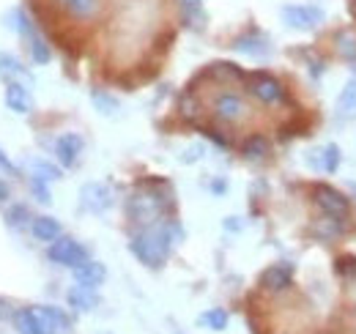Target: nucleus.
<instances>
[{
    "mask_svg": "<svg viewBox=\"0 0 356 334\" xmlns=\"http://www.w3.org/2000/svg\"><path fill=\"white\" fill-rule=\"evenodd\" d=\"M181 236L176 225L170 222H156V225H148L145 230H140L132 239V252L151 269H159L168 257L170 247L176 244V239Z\"/></svg>",
    "mask_w": 356,
    "mask_h": 334,
    "instance_id": "nucleus-1",
    "label": "nucleus"
},
{
    "mask_svg": "<svg viewBox=\"0 0 356 334\" xmlns=\"http://www.w3.org/2000/svg\"><path fill=\"white\" fill-rule=\"evenodd\" d=\"M127 214L132 216V222L137 225H156L165 214V200L156 192H134L127 200Z\"/></svg>",
    "mask_w": 356,
    "mask_h": 334,
    "instance_id": "nucleus-2",
    "label": "nucleus"
},
{
    "mask_svg": "<svg viewBox=\"0 0 356 334\" xmlns=\"http://www.w3.org/2000/svg\"><path fill=\"white\" fill-rule=\"evenodd\" d=\"M282 22L291 28V31H315L321 22H323V8L318 6H285L282 11Z\"/></svg>",
    "mask_w": 356,
    "mask_h": 334,
    "instance_id": "nucleus-3",
    "label": "nucleus"
},
{
    "mask_svg": "<svg viewBox=\"0 0 356 334\" xmlns=\"http://www.w3.org/2000/svg\"><path fill=\"white\" fill-rule=\"evenodd\" d=\"M49 260L74 269V266H80L83 260H88V252H86V247H83L80 241L66 239V236H58V239L49 244Z\"/></svg>",
    "mask_w": 356,
    "mask_h": 334,
    "instance_id": "nucleus-4",
    "label": "nucleus"
},
{
    "mask_svg": "<svg viewBox=\"0 0 356 334\" xmlns=\"http://www.w3.org/2000/svg\"><path fill=\"white\" fill-rule=\"evenodd\" d=\"M80 203H83V209L90 211V214H104V211L113 209L115 195H113V189H110L107 184L90 181V184H86V186L80 189Z\"/></svg>",
    "mask_w": 356,
    "mask_h": 334,
    "instance_id": "nucleus-5",
    "label": "nucleus"
},
{
    "mask_svg": "<svg viewBox=\"0 0 356 334\" xmlns=\"http://www.w3.org/2000/svg\"><path fill=\"white\" fill-rule=\"evenodd\" d=\"M315 203L321 206L323 214H329L332 219L348 214V198H346L343 192L332 189V186H318V189H315Z\"/></svg>",
    "mask_w": 356,
    "mask_h": 334,
    "instance_id": "nucleus-6",
    "label": "nucleus"
},
{
    "mask_svg": "<svg viewBox=\"0 0 356 334\" xmlns=\"http://www.w3.org/2000/svg\"><path fill=\"white\" fill-rule=\"evenodd\" d=\"M214 116H217L220 121H227V124L241 121V118L247 116V104H244V99L236 96V93H220L217 102H214Z\"/></svg>",
    "mask_w": 356,
    "mask_h": 334,
    "instance_id": "nucleus-7",
    "label": "nucleus"
},
{
    "mask_svg": "<svg viewBox=\"0 0 356 334\" xmlns=\"http://www.w3.org/2000/svg\"><path fill=\"white\" fill-rule=\"evenodd\" d=\"M291 283H293V266L291 263H274V266H268L266 271H264V277H261V285L274 293L291 288Z\"/></svg>",
    "mask_w": 356,
    "mask_h": 334,
    "instance_id": "nucleus-8",
    "label": "nucleus"
},
{
    "mask_svg": "<svg viewBox=\"0 0 356 334\" xmlns=\"http://www.w3.org/2000/svg\"><path fill=\"white\" fill-rule=\"evenodd\" d=\"M83 154V137L80 134H60L55 143V157L63 167H72Z\"/></svg>",
    "mask_w": 356,
    "mask_h": 334,
    "instance_id": "nucleus-9",
    "label": "nucleus"
},
{
    "mask_svg": "<svg viewBox=\"0 0 356 334\" xmlns=\"http://www.w3.org/2000/svg\"><path fill=\"white\" fill-rule=\"evenodd\" d=\"M104 277H107V269H104L102 263H96V260H83L80 266H74V280H77V285H83V288L96 291V288L104 283Z\"/></svg>",
    "mask_w": 356,
    "mask_h": 334,
    "instance_id": "nucleus-10",
    "label": "nucleus"
},
{
    "mask_svg": "<svg viewBox=\"0 0 356 334\" xmlns=\"http://www.w3.org/2000/svg\"><path fill=\"white\" fill-rule=\"evenodd\" d=\"M252 93H255L264 104H277V102H282V99H285L282 85L277 83L274 77H268V74H258V77H252Z\"/></svg>",
    "mask_w": 356,
    "mask_h": 334,
    "instance_id": "nucleus-11",
    "label": "nucleus"
},
{
    "mask_svg": "<svg viewBox=\"0 0 356 334\" xmlns=\"http://www.w3.org/2000/svg\"><path fill=\"white\" fill-rule=\"evenodd\" d=\"M233 49L241 52V55H250V58H266L271 52V44L261 33H247V36H238L233 42Z\"/></svg>",
    "mask_w": 356,
    "mask_h": 334,
    "instance_id": "nucleus-12",
    "label": "nucleus"
},
{
    "mask_svg": "<svg viewBox=\"0 0 356 334\" xmlns=\"http://www.w3.org/2000/svg\"><path fill=\"white\" fill-rule=\"evenodd\" d=\"M6 104H8V110H14L19 116L31 113V107H33L31 93L22 83H6Z\"/></svg>",
    "mask_w": 356,
    "mask_h": 334,
    "instance_id": "nucleus-13",
    "label": "nucleus"
},
{
    "mask_svg": "<svg viewBox=\"0 0 356 334\" xmlns=\"http://www.w3.org/2000/svg\"><path fill=\"white\" fill-rule=\"evenodd\" d=\"M334 116H337V121H356V77L340 90Z\"/></svg>",
    "mask_w": 356,
    "mask_h": 334,
    "instance_id": "nucleus-14",
    "label": "nucleus"
},
{
    "mask_svg": "<svg viewBox=\"0 0 356 334\" xmlns=\"http://www.w3.org/2000/svg\"><path fill=\"white\" fill-rule=\"evenodd\" d=\"M69 307L74 310V312H90V310H96V304H99V296L96 291H90V288H83V285H74L72 291H69Z\"/></svg>",
    "mask_w": 356,
    "mask_h": 334,
    "instance_id": "nucleus-15",
    "label": "nucleus"
},
{
    "mask_svg": "<svg viewBox=\"0 0 356 334\" xmlns=\"http://www.w3.org/2000/svg\"><path fill=\"white\" fill-rule=\"evenodd\" d=\"M14 329L19 334H47L42 321L33 312V307H25V310H17L14 312Z\"/></svg>",
    "mask_w": 356,
    "mask_h": 334,
    "instance_id": "nucleus-16",
    "label": "nucleus"
},
{
    "mask_svg": "<svg viewBox=\"0 0 356 334\" xmlns=\"http://www.w3.org/2000/svg\"><path fill=\"white\" fill-rule=\"evenodd\" d=\"M0 72L8 83H28L31 80V74L22 69V63L8 52H0Z\"/></svg>",
    "mask_w": 356,
    "mask_h": 334,
    "instance_id": "nucleus-17",
    "label": "nucleus"
},
{
    "mask_svg": "<svg viewBox=\"0 0 356 334\" xmlns=\"http://www.w3.org/2000/svg\"><path fill=\"white\" fill-rule=\"evenodd\" d=\"M31 230H33V236H36L39 241H49V244L60 236V225H58V219H52V216H39V219H33Z\"/></svg>",
    "mask_w": 356,
    "mask_h": 334,
    "instance_id": "nucleus-18",
    "label": "nucleus"
},
{
    "mask_svg": "<svg viewBox=\"0 0 356 334\" xmlns=\"http://www.w3.org/2000/svg\"><path fill=\"white\" fill-rule=\"evenodd\" d=\"M244 157L247 159H252V162H258V159H266L268 154V140L264 134H252V137H247V143H244Z\"/></svg>",
    "mask_w": 356,
    "mask_h": 334,
    "instance_id": "nucleus-19",
    "label": "nucleus"
},
{
    "mask_svg": "<svg viewBox=\"0 0 356 334\" xmlns=\"http://www.w3.org/2000/svg\"><path fill=\"white\" fill-rule=\"evenodd\" d=\"M69 14H74V17H93L96 11H99V0H58Z\"/></svg>",
    "mask_w": 356,
    "mask_h": 334,
    "instance_id": "nucleus-20",
    "label": "nucleus"
},
{
    "mask_svg": "<svg viewBox=\"0 0 356 334\" xmlns=\"http://www.w3.org/2000/svg\"><path fill=\"white\" fill-rule=\"evenodd\" d=\"M28 47H31V58H33V63H49V58H52V52H49V47L47 42L36 33V28L28 33Z\"/></svg>",
    "mask_w": 356,
    "mask_h": 334,
    "instance_id": "nucleus-21",
    "label": "nucleus"
},
{
    "mask_svg": "<svg viewBox=\"0 0 356 334\" xmlns=\"http://www.w3.org/2000/svg\"><path fill=\"white\" fill-rule=\"evenodd\" d=\"M90 102L96 104V110H99L102 116H115V113H118V99H113V96L104 93V90H93V93H90Z\"/></svg>",
    "mask_w": 356,
    "mask_h": 334,
    "instance_id": "nucleus-22",
    "label": "nucleus"
},
{
    "mask_svg": "<svg viewBox=\"0 0 356 334\" xmlns=\"http://www.w3.org/2000/svg\"><path fill=\"white\" fill-rule=\"evenodd\" d=\"M200 324H203V326H209V329H214V332H225V329H227V312L220 310V307H214V310L203 312Z\"/></svg>",
    "mask_w": 356,
    "mask_h": 334,
    "instance_id": "nucleus-23",
    "label": "nucleus"
},
{
    "mask_svg": "<svg viewBox=\"0 0 356 334\" xmlns=\"http://www.w3.org/2000/svg\"><path fill=\"white\" fill-rule=\"evenodd\" d=\"M321 154V162H318V167L323 170V173H334L337 170V165H340V148L332 143V145H326L323 151H318Z\"/></svg>",
    "mask_w": 356,
    "mask_h": 334,
    "instance_id": "nucleus-24",
    "label": "nucleus"
},
{
    "mask_svg": "<svg viewBox=\"0 0 356 334\" xmlns=\"http://www.w3.org/2000/svg\"><path fill=\"white\" fill-rule=\"evenodd\" d=\"M337 52L346 58V61H356V33H340L337 36Z\"/></svg>",
    "mask_w": 356,
    "mask_h": 334,
    "instance_id": "nucleus-25",
    "label": "nucleus"
},
{
    "mask_svg": "<svg viewBox=\"0 0 356 334\" xmlns=\"http://www.w3.org/2000/svg\"><path fill=\"white\" fill-rule=\"evenodd\" d=\"M33 173H36V178H42V181H55V178H60V170L52 167L49 162H44V159H36V162H33Z\"/></svg>",
    "mask_w": 356,
    "mask_h": 334,
    "instance_id": "nucleus-26",
    "label": "nucleus"
},
{
    "mask_svg": "<svg viewBox=\"0 0 356 334\" xmlns=\"http://www.w3.org/2000/svg\"><path fill=\"white\" fill-rule=\"evenodd\" d=\"M181 3V11L186 19H200L203 17V0H178Z\"/></svg>",
    "mask_w": 356,
    "mask_h": 334,
    "instance_id": "nucleus-27",
    "label": "nucleus"
},
{
    "mask_svg": "<svg viewBox=\"0 0 356 334\" xmlns=\"http://www.w3.org/2000/svg\"><path fill=\"white\" fill-rule=\"evenodd\" d=\"M337 274H340V277H346V280H354V283H356V257H351V255L340 257V260H337Z\"/></svg>",
    "mask_w": 356,
    "mask_h": 334,
    "instance_id": "nucleus-28",
    "label": "nucleus"
},
{
    "mask_svg": "<svg viewBox=\"0 0 356 334\" xmlns=\"http://www.w3.org/2000/svg\"><path fill=\"white\" fill-rule=\"evenodd\" d=\"M203 151H206V148H203L200 143H195V145L186 148V154H181V162H186V165H189V162H197V159L203 157Z\"/></svg>",
    "mask_w": 356,
    "mask_h": 334,
    "instance_id": "nucleus-29",
    "label": "nucleus"
},
{
    "mask_svg": "<svg viewBox=\"0 0 356 334\" xmlns=\"http://www.w3.org/2000/svg\"><path fill=\"white\" fill-rule=\"evenodd\" d=\"M31 186H33V192L39 195V200H42V203H49V192H47V181H42V178H36V175H33V178H31Z\"/></svg>",
    "mask_w": 356,
    "mask_h": 334,
    "instance_id": "nucleus-30",
    "label": "nucleus"
},
{
    "mask_svg": "<svg viewBox=\"0 0 356 334\" xmlns=\"http://www.w3.org/2000/svg\"><path fill=\"white\" fill-rule=\"evenodd\" d=\"M181 113H184L186 118H189V116H197V104H195V99H192V102L184 99V102H181Z\"/></svg>",
    "mask_w": 356,
    "mask_h": 334,
    "instance_id": "nucleus-31",
    "label": "nucleus"
},
{
    "mask_svg": "<svg viewBox=\"0 0 356 334\" xmlns=\"http://www.w3.org/2000/svg\"><path fill=\"white\" fill-rule=\"evenodd\" d=\"M22 216H25V209H19V206H17V209L11 211V216H8V219H11V225H22V222H25Z\"/></svg>",
    "mask_w": 356,
    "mask_h": 334,
    "instance_id": "nucleus-32",
    "label": "nucleus"
},
{
    "mask_svg": "<svg viewBox=\"0 0 356 334\" xmlns=\"http://www.w3.org/2000/svg\"><path fill=\"white\" fill-rule=\"evenodd\" d=\"M0 167H3L6 173H11V175H17V167H14V165H11V162H8V157H6L3 151H0Z\"/></svg>",
    "mask_w": 356,
    "mask_h": 334,
    "instance_id": "nucleus-33",
    "label": "nucleus"
},
{
    "mask_svg": "<svg viewBox=\"0 0 356 334\" xmlns=\"http://www.w3.org/2000/svg\"><path fill=\"white\" fill-rule=\"evenodd\" d=\"M211 189H214V192H222L225 184H222V181H217V184H211Z\"/></svg>",
    "mask_w": 356,
    "mask_h": 334,
    "instance_id": "nucleus-34",
    "label": "nucleus"
},
{
    "mask_svg": "<svg viewBox=\"0 0 356 334\" xmlns=\"http://www.w3.org/2000/svg\"><path fill=\"white\" fill-rule=\"evenodd\" d=\"M6 198H8V189H6L3 184H0V200H6Z\"/></svg>",
    "mask_w": 356,
    "mask_h": 334,
    "instance_id": "nucleus-35",
    "label": "nucleus"
},
{
    "mask_svg": "<svg viewBox=\"0 0 356 334\" xmlns=\"http://www.w3.org/2000/svg\"><path fill=\"white\" fill-rule=\"evenodd\" d=\"M3 315H6V310H3V304H0V318H3Z\"/></svg>",
    "mask_w": 356,
    "mask_h": 334,
    "instance_id": "nucleus-36",
    "label": "nucleus"
},
{
    "mask_svg": "<svg viewBox=\"0 0 356 334\" xmlns=\"http://www.w3.org/2000/svg\"><path fill=\"white\" fill-rule=\"evenodd\" d=\"M351 189H354V192H356V184H351Z\"/></svg>",
    "mask_w": 356,
    "mask_h": 334,
    "instance_id": "nucleus-37",
    "label": "nucleus"
}]
</instances>
